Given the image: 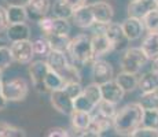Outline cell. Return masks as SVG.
<instances>
[{
  "label": "cell",
  "mask_w": 158,
  "mask_h": 137,
  "mask_svg": "<svg viewBox=\"0 0 158 137\" xmlns=\"http://www.w3.org/2000/svg\"><path fill=\"white\" fill-rule=\"evenodd\" d=\"M45 62L48 63L50 69L56 71L58 74H60L63 70L70 65V60H69L66 52H59V51H51V54L48 55Z\"/></svg>",
  "instance_id": "obj_20"
},
{
  "label": "cell",
  "mask_w": 158,
  "mask_h": 137,
  "mask_svg": "<svg viewBox=\"0 0 158 137\" xmlns=\"http://www.w3.org/2000/svg\"><path fill=\"white\" fill-rule=\"evenodd\" d=\"M142 21L147 33H158V8L147 14Z\"/></svg>",
  "instance_id": "obj_32"
},
{
  "label": "cell",
  "mask_w": 158,
  "mask_h": 137,
  "mask_svg": "<svg viewBox=\"0 0 158 137\" xmlns=\"http://www.w3.org/2000/svg\"><path fill=\"white\" fill-rule=\"evenodd\" d=\"M117 84L124 89L125 93L133 92L136 88H139V77L135 74H129V73L120 71L114 78Z\"/></svg>",
  "instance_id": "obj_23"
},
{
  "label": "cell",
  "mask_w": 158,
  "mask_h": 137,
  "mask_svg": "<svg viewBox=\"0 0 158 137\" xmlns=\"http://www.w3.org/2000/svg\"><path fill=\"white\" fill-rule=\"evenodd\" d=\"M101 92H102V99L105 100V102L113 103L115 106H117L118 103L124 99V96H125L124 89L117 84L115 80L109 81V82H106V84L101 85Z\"/></svg>",
  "instance_id": "obj_16"
},
{
  "label": "cell",
  "mask_w": 158,
  "mask_h": 137,
  "mask_svg": "<svg viewBox=\"0 0 158 137\" xmlns=\"http://www.w3.org/2000/svg\"><path fill=\"white\" fill-rule=\"evenodd\" d=\"M105 34L110 40L113 45V51H123L125 52L129 48V40L127 38L125 33L123 30V26L118 22H110L105 27Z\"/></svg>",
  "instance_id": "obj_8"
},
{
  "label": "cell",
  "mask_w": 158,
  "mask_h": 137,
  "mask_svg": "<svg viewBox=\"0 0 158 137\" xmlns=\"http://www.w3.org/2000/svg\"><path fill=\"white\" fill-rule=\"evenodd\" d=\"M89 6H91V8H92L96 25H109L110 22H113L114 8L110 3L94 2V3H89Z\"/></svg>",
  "instance_id": "obj_12"
},
{
  "label": "cell",
  "mask_w": 158,
  "mask_h": 137,
  "mask_svg": "<svg viewBox=\"0 0 158 137\" xmlns=\"http://www.w3.org/2000/svg\"><path fill=\"white\" fill-rule=\"evenodd\" d=\"M144 108L140 106V103H128L124 107L118 110L117 115L114 118L113 129L115 135L129 137L135 130L143 125Z\"/></svg>",
  "instance_id": "obj_1"
},
{
  "label": "cell",
  "mask_w": 158,
  "mask_h": 137,
  "mask_svg": "<svg viewBox=\"0 0 158 137\" xmlns=\"http://www.w3.org/2000/svg\"><path fill=\"white\" fill-rule=\"evenodd\" d=\"M77 137H101V135L96 133V132H94V130H91V129H88V130H85V132L78 133Z\"/></svg>",
  "instance_id": "obj_43"
},
{
  "label": "cell",
  "mask_w": 158,
  "mask_h": 137,
  "mask_svg": "<svg viewBox=\"0 0 158 137\" xmlns=\"http://www.w3.org/2000/svg\"><path fill=\"white\" fill-rule=\"evenodd\" d=\"M50 100H51V106H52L58 112H60V114L70 117L72 112L74 111V99H73L63 88L59 91L51 92Z\"/></svg>",
  "instance_id": "obj_9"
},
{
  "label": "cell",
  "mask_w": 158,
  "mask_h": 137,
  "mask_svg": "<svg viewBox=\"0 0 158 137\" xmlns=\"http://www.w3.org/2000/svg\"><path fill=\"white\" fill-rule=\"evenodd\" d=\"M7 6H19V7H26L30 0H4Z\"/></svg>",
  "instance_id": "obj_42"
},
{
  "label": "cell",
  "mask_w": 158,
  "mask_h": 137,
  "mask_svg": "<svg viewBox=\"0 0 158 137\" xmlns=\"http://www.w3.org/2000/svg\"><path fill=\"white\" fill-rule=\"evenodd\" d=\"M115 78L114 70L110 62L106 59H98L92 63V80L95 84L103 85Z\"/></svg>",
  "instance_id": "obj_11"
},
{
  "label": "cell",
  "mask_w": 158,
  "mask_h": 137,
  "mask_svg": "<svg viewBox=\"0 0 158 137\" xmlns=\"http://www.w3.org/2000/svg\"><path fill=\"white\" fill-rule=\"evenodd\" d=\"M48 71H50V66L45 62V59H39V60H33L29 65V75L32 84L35 87V89L39 93H45V87H44V81L47 77Z\"/></svg>",
  "instance_id": "obj_7"
},
{
  "label": "cell",
  "mask_w": 158,
  "mask_h": 137,
  "mask_svg": "<svg viewBox=\"0 0 158 137\" xmlns=\"http://www.w3.org/2000/svg\"><path fill=\"white\" fill-rule=\"evenodd\" d=\"M142 126L148 127V129L158 130V111H153V110H144L143 125H142Z\"/></svg>",
  "instance_id": "obj_34"
},
{
  "label": "cell",
  "mask_w": 158,
  "mask_h": 137,
  "mask_svg": "<svg viewBox=\"0 0 158 137\" xmlns=\"http://www.w3.org/2000/svg\"><path fill=\"white\" fill-rule=\"evenodd\" d=\"M10 51L14 62L19 63V65H30L33 62V58L36 56L33 52V44L30 40L13 42L10 45Z\"/></svg>",
  "instance_id": "obj_10"
},
{
  "label": "cell",
  "mask_w": 158,
  "mask_h": 137,
  "mask_svg": "<svg viewBox=\"0 0 158 137\" xmlns=\"http://www.w3.org/2000/svg\"><path fill=\"white\" fill-rule=\"evenodd\" d=\"M63 2H66L69 6L73 8L74 11H77L78 8L84 7V6H87V0H63Z\"/></svg>",
  "instance_id": "obj_41"
},
{
  "label": "cell",
  "mask_w": 158,
  "mask_h": 137,
  "mask_svg": "<svg viewBox=\"0 0 158 137\" xmlns=\"http://www.w3.org/2000/svg\"><path fill=\"white\" fill-rule=\"evenodd\" d=\"M44 37L50 42L52 51H59V52H66L72 40L69 36H44Z\"/></svg>",
  "instance_id": "obj_29"
},
{
  "label": "cell",
  "mask_w": 158,
  "mask_h": 137,
  "mask_svg": "<svg viewBox=\"0 0 158 137\" xmlns=\"http://www.w3.org/2000/svg\"><path fill=\"white\" fill-rule=\"evenodd\" d=\"M65 80L62 78V75L58 74L56 71L50 69L48 71L47 77H45V81H44V87H45V91L47 92H54V91H59L65 87Z\"/></svg>",
  "instance_id": "obj_27"
},
{
  "label": "cell",
  "mask_w": 158,
  "mask_h": 137,
  "mask_svg": "<svg viewBox=\"0 0 158 137\" xmlns=\"http://www.w3.org/2000/svg\"><path fill=\"white\" fill-rule=\"evenodd\" d=\"M69 60L73 66L81 69L88 63H94V52L91 44V36L87 33H81L73 37L66 51Z\"/></svg>",
  "instance_id": "obj_2"
},
{
  "label": "cell",
  "mask_w": 158,
  "mask_h": 137,
  "mask_svg": "<svg viewBox=\"0 0 158 137\" xmlns=\"http://www.w3.org/2000/svg\"><path fill=\"white\" fill-rule=\"evenodd\" d=\"M91 121H92V115L89 112H84V111H73L70 115V122L72 127L76 130L77 133L85 132L89 129L91 126Z\"/></svg>",
  "instance_id": "obj_21"
},
{
  "label": "cell",
  "mask_w": 158,
  "mask_h": 137,
  "mask_svg": "<svg viewBox=\"0 0 158 137\" xmlns=\"http://www.w3.org/2000/svg\"><path fill=\"white\" fill-rule=\"evenodd\" d=\"M147 62L150 60L140 47H129L125 52H123V56L120 59V69L124 73L138 75L144 69Z\"/></svg>",
  "instance_id": "obj_3"
},
{
  "label": "cell",
  "mask_w": 158,
  "mask_h": 137,
  "mask_svg": "<svg viewBox=\"0 0 158 137\" xmlns=\"http://www.w3.org/2000/svg\"><path fill=\"white\" fill-rule=\"evenodd\" d=\"M123 30L125 33L127 38L129 41H136L144 34L146 29L143 25V21L138 19V18H132V17H127L125 19L121 22Z\"/></svg>",
  "instance_id": "obj_14"
},
{
  "label": "cell",
  "mask_w": 158,
  "mask_h": 137,
  "mask_svg": "<svg viewBox=\"0 0 158 137\" xmlns=\"http://www.w3.org/2000/svg\"><path fill=\"white\" fill-rule=\"evenodd\" d=\"M72 21L76 26L81 27V29H92V27L96 25L95 17H94L92 8H91L89 4L84 6V7L78 8L77 11H74V15H73Z\"/></svg>",
  "instance_id": "obj_17"
},
{
  "label": "cell",
  "mask_w": 158,
  "mask_h": 137,
  "mask_svg": "<svg viewBox=\"0 0 158 137\" xmlns=\"http://www.w3.org/2000/svg\"><path fill=\"white\" fill-rule=\"evenodd\" d=\"M106 25H96L92 27L94 33L91 36V44H92V52H94V62L98 59H103L105 55L113 51V45L107 36L105 34Z\"/></svg>",
  "instance_id": "obj_5"
},
{
  "label": "cell",
  "mask_w": 158,
  "mask_h": 137,
  "mask_svg": "<svg viewBox=\"0 0 158 137\" xmlns=\"http://www.w3.org/2000/svg\"><path fill=\"white\" fill-rule=\"evenodd\" d=\"M8 25H10V22H8V17H7V8L0 6V33L6 32Z\"/></svg>",
  "instance_id": "obj_38"
},
{
  "label": "cell",
  "mask_w": 158,
  "mask_h": 137,
  "mask_svg": "<svg viewBox=\"0 0 158 137\" xmlns=\"http://www.w3.org/2000/svg\"><path fill=\"white\" fill-rule=\"evenodd\" d=\"M51 8H52L51 0H30L29 4L26 6L29 18L36 22L48 17V14L51 13Z\"/></svg>",
  "instance_id": "obj_15"
},
{
  "label": "cell",
  "mask_w": 158,
  "mask_h": 137,
  "mask_svg": "<svg viewBox=\"0 0 158 137\" xmlns=\"http://www.w3.org/2000/svg\"><path fill=\"white\" fill-rule=\"evenodd\" d=\"M14 62L13 55H11L10 47H0V70H6L11 66V63Z\"/></svg>",
  "instance_id": "obj_35"
},
{
  "label": "cell",
  "mask_w": 158,
  "mask_h": 137,
  "mask_svg": "<svg viewBox=\"0 0 158 137\" xmlns=\"http://www.w3.org/2000/svg\"><path fill=\"white\" fill-rule=\"evenodd\" d=\"M91 115H92V121H91V126H89L91 130L102 135V133L107 132L109 129H113L114 119H110V118H107V117H103L102 114H99V112L95 111V110L91 112Z\"/></svg>",
  "instance_id": "obj_22"
},
{
  "label": "cell",
  "mask_w": 158,
  "mask_h": 137,
  "mask_svg": "<svg viewBox=\"0 0 158 137\" xmlns=\"http://www.w3.org/2000/svg\"><path fill=\"white\" fill-rule=\"evenodd\" d=\"M51 13H52V17L58 18V19H65L69 21L73 18L74 15V10L63 0H56L52 4V8H51Z\"/></svg>",
  "instance_id": "obj_25"
},
{
  "label": "cell",
  "mask_w": 158,
  "mask_h": 137,
  "mask_svg": "<svg viewBox=\"0 0 158 137\" xmlns=\"http://www.w3.org/2000/svg\"><path fill=\"white\" fill-rule=\"evenodd\" d=\"M43 36H69L70 23L69 21L58 19L55 17H45L37 22Z\"/></svg>",
  "instance_id": "obj_6"
},
{
  "label": "cell",
  "mask_w": 158,
  "mask_h": 137,
  "mask_svg": "<svg viewBox=\"0 0 158 137\" xmlns=\"http://www.w3.org/2000/svg\"><path fill=\"white\" fill-rule=\"evenodd\" d=\"M129 137H158V130L140 126L138 130H135V132H133Z\"/></svg>",
  "instance_id": "obj_37"
},
{
  "label": "cell",
  "mask_w": 158,
  "mask_h": 137,
  "mask_svg": "<svg viewBox=\"0 0 158 137\" xmlns=\"http://www.w3.org/2000/svg\"><path fill=\"white\" fill-rule=\"evenodd\" d=\"M95 111H98L99 114L103 115V117H107V118H110V119H114L117 112H118V110L113 103H109V102L102 100V102L98 104V107L95 108Z\"/></svg>",
  "instance_id": "obj_33"
},
{
  "label": "cell",
  "mask_w": 158,
  "mask_h": 137,
  "mask_svg": "<svg viewBox=\"0 0 158 137\" xmlns=\"http://www.w3.org/2000/svg\"><path fill=\"white\" fill-rule=\"evenodd\" d=\"M3 71L0 70V111H3L7 107V100H6L4 95H3Z\"/></svg>",
  "instance_id": "obj_40"
},
{
  "label": "cell",
  "mask_w": 158,
  "mask_h": 137,
  "mask_svg": "<svg viewBox=\"0 0 158 137\" xmlns=\"http://www.w3.org/2000/svg\"><path fill=\"white\" fill-rule=\"evenodd\" d=\"M140 106L144 110H153L158 111V91L150 93H140Z\"/></svg>",
  "instance_id": "obj_30"
},
{
  "label": "cell",
  "mask_w": 158,
  "mask_h": 137,
  "mask_svg": "<svg viewBox=\"0 0 158 137\" xmlns=\"http://www.w3.org/2000/svg\"><path fill=\"white\" fill-rule=\"evenodd\" d=\"M151 71L158 73V59H156V60H153V62H151Z\"/></svg>",
  "instance_id": "obj_44"
},
{
  "label": "cell",
  "mask_w": 158,
  "mask_h": 137,
  "mask_svg": "<svg viewBox=\"0 0 158 137\" xmlns=\"http://www.w3.org/2000/svg\"><path fill=\"white\" fill-rule=\"evenodd\" d=\"M33 44V52H35L36 56H41L43 59H47L48 55L51 54V51H52V48H51L50 42L48 40L44 37H37L35 38V40L32 41Z\"/></svg>",
  "instance_id": "obj_28"
},
{
  "label": "cell",
  "mask_w": 158,
  "mask_h": 137,
  "mask_svg": "<svg viewBox=\"0 0 158 137\" xmlns=\"http://www.w3.org/2000/svg\"><path fill=\"white\" fill-rule=\"evenodd\" d=\"M0 137H26V135L21 127L8 122H0Z\"/></svg>",
  "instance_id": "obj_31"
},
{
  "label": "cell",
  "mask_w": 158,
  "mask_h": 137,
  "mask_svg": "<svg viewBox=\"0 0 158 137\" xmlns=\"http://www.w3.org/2000/svg\"><path fill=\"white\" fill-rule=\"evenodd\" d=\"M30 26L28 23H14V25H8L6 30V37L8 41L18 42V41H28L30 40Z\"/></svg>",
  "instance_id": "obj_18"
},
{
  "label": "cell",
  "mask_w": 158,
  "mask_h": 137,
  "mask_svg": "<svg viewBox=\"0 0 158 137\" xmlns=\"http://www.w3.org/2000/svg\"><path fill=\"white\" fill-rule=\"evenodd\" d=\"M47 137H70L68 133V130L63 129V127H52L50 129Z\"/></svg>",
  "instance_id": "obj_39"
},
{
  "label": "cell",
  "mask_w": 158,
  "mask_h": 137,
  "mask_svg": "<svg viewBox=\"0 0 158 137\" xmlns=\"http://www.w3.org/2000/svg\"><path fill=\"white\" fill-rule=\"evenodd\" d=\"M63 89L66 91V92L70 95L73 99H77L78 96L83 93L84 91V87L81 85V82H68V84H65V87H63Z\"/></svg>",
  "instance_id": "obj_36"
},
{
  "label": "cell",
  "mask_w": 158,
  "mask_h": 137,
  "mask_svg": "<svg viewBox=\"0 0 158 137\" xmlns=\"http://www.w3.org/2000/svg\"><path fill=\"white\" fill-rule=\"evenodd\" d=\"M7 17L10 25L14 23H26L29 15L26 7H19V6H8L7 7Z\"/></svg>",
  "instance_id": "obj_26"
},
{
  "label": "cell",
  "mask_w": 158,
  "mask_h": 137,
  "mask_svg": "<svg viewBox=\"0 0 158 137\" xmlns=\"http://www.w3.org/2000/svg\"><path fill=\"white\" fill-rule=\"evenodd\" d=\"M139 89L140 93H150L158 91V73L147 71L139 78Z\"/></svg>",
  "instance_id": "obj_24"
},
{
  "label": "cell",
  "mask_w": 158,
  "mask_h": 137,
  "mask_svg": "<svg viewBox=\"0 0 158 137\" xmlns=\"http://www.w3.org/2000/svg\"><path fill=\"white\" fill-rule=\"evenodd\" d=\"M29 93V85L25 78L15 77L3 82V95L7 102H22Z\"/></svg>",
  "instance_id": "obj_4"
},
{
  "label": "cell",
  "mask_w": 158,
  "mask_h": 137,
  "mask_svg": "<svg viewBox=\"0 0 158 137\" xmlns=\"http://www.w3.org/2000/svg\"><path fill=\"white\" fill-rule=\"evenodd\" d=\"M158 8V0H139V2H129L128 4V17L143 19L147 14Z\"/></svg>",
  "instance_id": "obj_13"
},
{
  "label": "cell",
  "mask_w": 158,
  "mask_h": 137,
  "mask_svg": "<svg viewBox=\"0 0 158 137\" xmlns=\"http://www.w3.org/2000/svg\"><path fill=\"white\" fill-rule=\"evenodd\" d=\"M140 48L150 62L158 59V33H146Z\"/></svg>",
  "instance_id": "obj_19"
},
{
  "label": "cell",
  "mask_w": 158,
  "mask_h": 137,
  "mask_svg": "<svg viewBox=\"0 0 158 137\" xmlns=\"http://www.w3.org/2000/svg\"><path fill=\"white\" fill-rule=\"evenodd\" d=\"M131 2H139V0H131Z\"/></svg>",
  "instance_id": "obj_45"
}]
</instances>
